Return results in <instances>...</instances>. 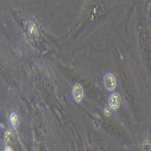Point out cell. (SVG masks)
<instances>
[{"instance_id": "1", "label": "cell", "mask_w": 151, "mask_h": 151, "mask_svg": "<svg viewBox=\"0 0 151 151\" xmlns=\"http://www.w3.org/2000/svg\"><path fill=\"white\" fill-rule=\"evenodd\" d=\"M104 83L105 88L110 92H113L117 86L116 79L113 74L109 73L104 77Z\"/></svg>"}, {"instance_id": "2", "label": "cell", "mask_w": 151, "mask_h": 151, "mask_svg": "<svg viewBox=\"0 0 151 151\" xmlns=\"http://www.w3.org/2000/svg\"><path fill=\"white\" fill-rule=\"evenodd\" d=\"M108 105L109 108L111 110H116L120 106L121 98L120 95L118 93H113L109 97Z\"/></svg>"}, {"instance_id": "3", "label": "cell", "mask_w": 151, "mask_h": 151, "mask_svg": "<svg viewBox=\"0 0 151 151\" xmlns=\"http://www.w3.org/2000/svg\"><path fill=\"white\" fill-rule=\"evenodd\" d=\"M72 92L73 97L76 102L79 103L83 101L84 97V90L81 85L79 83L74 85Z\"/></svg>"}, {"instance_id": "4", "label": "cell", "mask_w": 151, "mask_h": 151, "mask_svg": "<svg viewBox=\"0 0 151 151\" xmlns=\"http://www.w3.org/2000/svg\"><path fill=\"white\" fill-rule=\"evenodd\" d=\"M9 122L12 129H17L18 126V118L16 113L13 112L9 114Z\"/></svg>"}, {"instance_id": "5", "label": "cell", "mask_w": 151, "mask_h": 151, "mask_svg": "<svg viewBox=\"0 0 151 151\" xmlns=\"http://www.w3.org/2000/svg\"><path fill=\"white\" fill-rule=\"evenodd\" d=\"M105 113L106 115H109L110 114V110L109 109H106L105 111Z\"/></svg>"}, {"instance_id": "6", "label": "cell", "mask_w": 151, "mask_h": 151, "mask_svg": "<svg viewBox=\"0 0 151 151\" xmlns=\"http://www.w3.org/2000/svg\"><path fill=\"white\" fill-rule=\"evenodd\" d=\"M4 151H12V150L11 149H10L9 147H6L5 148Z\"/></svg>"}]
</instances>
